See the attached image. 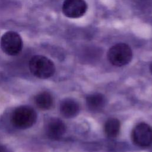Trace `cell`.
<instances>
[{"mask_svg": "<svg viewBox=\"0 0 152 152\" xmlns=\"http://www.w3.org/2000/svg\"><path fill=\"white\" fill-rule=\"evenodd\" d=\"M29 69L33 75L40 79L51 77L55 72L54 63L43 55H34L30 60Z\"/></svg>", "mask_w": 152, "mask_h": 152, "instance_id": "1", "label": "cell"}, {"mask_svg": "<svg viewBox=\"0 0 152 152\" xmlns=\"http://www.w3.org/2000/svg\"><path fill=\"white\" fill-rule=\"evenodd\" d=\"M37 118V113L31 107L21 106L13 111L11 122L17 129H26L31 127L36 123Z\"/></svg>", "mask_w": 152, "mask_h": 152, "instance_id": "2", "label": "cell"}, {"mask_svg": "<svg viewBox=\"0 0 152 152\" xmlns=\"http://www.w3.org/2000/svg\"><path fill=\"white\" fill-rule=\"evenodd\" d=\"M107 56L111 64L116 66H122L131 61L132 52L128 45L118 43L109 49Z\"/></svg>", "mask_w": 152, "mask_h": 152, "instance_id": "3", "label": "cell"}, {"mask_svg": "<svg viewBox=\"0 0 152 152\" xmlns=\"http://www.w3.org/2000/svg\"><path fill=\"white\" fill-rule=\"evenodd\" d=\"M2 51L8 55L16 56L22 50L23 43L20 35L14 31L5 32L0 41Z\"/></svg>", "mask_w": 152, "mask_h": 152, "instance_id": "4", "label": "cell"}, {"mask_svg": "<svg viewBox=\"0 0 152 152\" xmlns=\"http://www.w3.org/2000/svg\"><path fill=\"white\" fill-rule=\"evenodd\" d=\"M134 143L141 147H147L152 144V128L144 122L136 125L132 131Z\"/></svg>", "mask_w": 152, "mask_h": 152, "instance_id": "5", "label": "cell"}, {"mask_svg": "<svg viewBox=\"0 0 152 152\" xmlns=\"http://www.w3.org/2000/svg\"><path fill=\"white\" fill-rule=\"evenodd\" d=\"M87 8V4L84 0H65L62 10L66 17L78 18L85 14Z\"/></svg>", "mask_w": 152, "mask_h": 152, "instance_id": "6", "label": "cell"}, {"mask_svg": "<svg viewBox=\"0 0 152 152\" xmlns=\"http://www.w3.org/2000/svg\"><path fill=\"white\" fill-rule=\"evenodd\" d=\"M65 131V124L59 118H53L50 119L45 126L46 134L51 140L60 139L64 135Z\"/></svg>", "mask_w": 152, "mask_h": 152, "instance_id": "7", "label": "cell"}, {"mask_svg": "<svg viewBox=\"0 0 152 152\" xmlns=\"http://www.w3.org/2000/svg\"><path fill=\"white\" fill-rule=\"evenodd\" d=\"M59 109L62 116L66 118H71L78 113L80 107L78 103L74 100L65 99L61 102Z\"/></svg>", "mask_w": 152, "mask_h": 152, "instance_id": "8", "label": "cell"}, {"mask_svg": "<svg viewBox=\"0 0 152 152\" xmlns=\"http://www.w3.org/2000/svg\"><path fill=\"white\" fill-rule=\"evenodd\" d=\"M106 103V97L101 93L91 94L86 97L87 106L91 111L100 110L105 106Z\"/></svg>", "mask_w": 152, "mask_h": 152, "instance_id": "9", "label": "cell"}, {"mask_svg": "<svg viewBox=\"0 0 152 152\" xmlns=\"http://www.w3.org/2000/svg\"><path fill=\"white\" fill-rule=\"evenodd\" d=\"M34 103L39 109L48 110L52 107L53 100L51 94L47 91H43L34 97Z\"/></svg>", "mask_w": 152, "mask_h": 152, "instance_id": "10", "label": "cell"}, {"mask_svg": "<svg viewBox=\"0 0 152 152\" xmlns=\"http://www.w3.org/2000/svg\"><path fill=\"white\" fill-rule=\"evenodd\" d=\"M121 128L120 121L116 118H110L104 124V132L110 138H115L119 133Z\"/></svg>", "mask_w": 152, "mask_h": 152, "instance_id": "11", "label": "cell"}, {"mask_svg": "<svg viewBox=\"0 0 152 152\" xmlns=\"http://www.w3.org/2000/svg\"><path fill=\"white\" fill-rule=\"evenodd\" d=\"M0 152H9V150L4 145H0Z\"/></svg>", "mask_w": 152, "mask_h": 152, "instance_id": "12", "label": "cell"}, {"mask_svg": "<svg viewBox=\"0 0 152 152\" xmlns=\"http://www.w3.org/2000/svg\"><path fill=\"white\" fill-rule=\"evenodd\" d=\"M150 71H151V72L152 73V62H151V64L150 65Z\"/></svg>", "mask_w": 152, "mask_h": 152, "instance_id": "13", "label": "cell"}]
</instances>
